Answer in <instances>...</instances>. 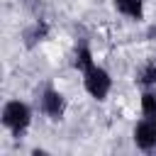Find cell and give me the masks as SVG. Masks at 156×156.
<instances>
[{"instance_id": "obj_1", "label": "cell", "mask_w": 156, "mask_h": 156, "mask_svg": "<svg viewBox=\"0 0 156 156\" xmlns=\"http://www.w3.org/2000/svg\"><path fill=\"white\" fill-rule=\"evenodd\" d=\"M0 122L2 127L15 136V139H22L27 134V129L32 127V107L20 100V98H12L2 105L0 110Z\"/></svg>"}, {"instance_id": "obj_2", "label": "cell", "mask_w": 156, "mask_h": 156, "mask_svg": "<svg viewBox=\"0 0 156 156\" xmlns=\"http://www.w3.org/2000/svg\"><path fill=\"white\" fill-rule=\"evenodd\" d=\"M80 76H83V88H85V93H88L93 100L105 102L107 95H110V90H112V76H110V71L95 61V63L88 66Z\"/></svg>"}, {"instance_id": "obj_3", "label": "cell", "mask_w": 156, "mask_h": 156, "mask_svg": "<svg viewBox=\"0 0 156 156\" xmlns=\"http://www.w3.org/2000/svg\"><path fill=\"white\" fill-rule=\"evenodd\" d=\"M39 110H41V115L49 117L51 122H61L63 115H66V110H68V100H66V95H63L58 88L46 85V88L41 90V95H39Z\"/></svg>"}, {"instance_id": "obj_4", "label": "cell", "mask_w": 156, "mask_h": 156, "mask_svg": "<svg viewBox=\"0 0 156 156\" xmlns=\"http://www.w3.org/2000/svg\"><path fill=\"white\" fill-rule=\"evenodd\" d=\"M132 141H134V146H136L139 151H144V154L156 151V119L141 117V119L134 124V129H132Z\"/></svg>"}, {"instance_id": "obj_5", "label": "cell", "mask_w": 156, "mask_h": 156, "mask_svg": "<svg viewBox=\"0 0 156 156\" xmlns=\"http://www.w3.org/2000/svg\"><path fill=\"white\" fill-rule=\"evenodd\" d=\"M112 7L117 10V15L132 20V22L144 20V0H112Z\"/></svg>"}, {"instance_id": "obj_6", "label": "cell", "mask_w": 156, "mask_h": 156, "mask_svg": "<svg viewBox=\"0 0 156 156\" xmlns=\"http://www.w3.org/2000/svg\"><path fill=\"white\" fill-rule=\"evenodd\" d=\"M49 37V24L44 22V20H37L34 24H29L27 29H24V34H22V39H24V46L27 49H32V46H37L39 41H44Z\"/></svg>"}, {"instance_id": "obj_7", "label": "cell", "mask_w": 156, "mask_h": 156, "mask_svg": "<svg viewBox=\"0 0 156 156\" xmlns=\"http://www.w3.org/2000/svg\"><path fill=\"white\" fill-rule=\"evenodd\" d=\"M95 63V56H93V49L88 46V41H80L76 44V51H73V68L78 73H83L88 66Z\"/></svg>"}, {"instance_id": "obj_8", "label": "cell", "mask_w": 156, "mask_h": 156, "mask_svg": "<svg viewBox=\"0 0 156 156\" xmlns=\"http://www.w3.org/2000/svg\"><path fill=\"white\" fill-rule=\"evenodd\" d=\"M134 83L144 90V88H154L156 90V61H149V63H144L139 71H136V76H134Z\"/></svg>"}, {"instance_id": "obj_9", "label": "cell", "mask_w": 156, "mask_h": 156, "mask_svg": "<svg viewBox=\"0 0 156 156\" xmlns=\"http://www.w3.org/2000/svg\"><path fill=\"white\" fill-rule=\"evenodd\" d=\"M139 107H141V117L156 119V90H154V88H144V90H141Z\"/></svg>"}]
</instances>
